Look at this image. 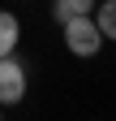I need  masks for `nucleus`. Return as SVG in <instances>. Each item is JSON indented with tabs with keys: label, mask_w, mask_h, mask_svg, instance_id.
<instances>
[{
	"label": "nucleus",
	"mask_w": 116,
	"mask_h": 121,
	"mask_svg": "<svg viewBox=\"0 0 116 121\" xmlns=\"http://www.w3.org/2000/svg\"><path fill=\"white\" fill-rule=\"evenodd\" d=\"M90 22L99 26V35H103V39H116V4H112V0H95Z\"/></svg>",
	"instance_id": "obj_4"
},
{
	"label": "nucleus",
	"mask_w": 116,
	"mask_h": 121,
	"mask_svg": "<svg viewBox=\"0 0 116 121\" xmlns=\"http://www.w3.org/2000/svg\"><path fill=\"white\" fill-rule=\"evenodd\" d=\"M60 35H65V48L73 52V56H82V60H90V56H99L103 52V35H99V26L90 22V13H82V17H69V22H60Z\"/></svg>",
	"instance_id": "obj_1"
},
{
	"label": "nucleus",
	"mask_w": 116,
	"mask_h": 121,
	"mask_svg": "<svg viewBox=\"0 0 116 121\" xmlns=\"http://www.w3.org/2000/svg\"><path fill=\"white\" fill-rule=\"evenodd\" d=\"M22 4H30V0H22Z\"/></svg>",
	"instance_id": "obj_6"
},
{
	"label": "nucleus",
	"mask_w": 116,
	"mask_h": 121,
	"mask_svg": "<svg viewBox=\"0 0 116 121\" xmlns=\"http://www.w3.org/2000/svg\"><path fill=\"white\" fill-rule=\"evenodd\" d=\"M26 99V65L17 56H0V108H13V104Z\"/></svg>",
	"instance_id": "obj_2"
},
{
	"label": "nucleus",
	"mask_w": 116,
	"mask_h": 121,
	"mask_svg": "<svg viewBox=\"0 0 116 121\" xmlns=\"http://www.w3.org/2000/svg\"><path fill=\"white\" fill-rule=\"evenodd\" d=\"M95 0H52V22H69V17H82L90 13Z\"/></svg>",
	"instance_id": "obj_5"
},
{
	"label": "nucleus",
	"mask_w": 116,
	"mask_h": 121,
	"mask_svg": "<svg viewBox=\"0 0 116 121\" xmlns=\"http://www.w3.org/2000/svg\"><path fill=\"white\" fill-rule=\"evenodd\" d=\"M0 117H4V108H0Z\"/></svg>",
	"instance_id": "obj_7"
},
{
	"label": "nucleus",
	"mask_w": 116,
	"mask_h": 121,
	"mask_svg": "<svg viewBox=\"0 0 116 121\" xmlns=\"http://www.w3.org/2000/svg\"><path fill=\"white\" fill-rule=\"evenodd\" d=\"M17 43H22V22H17V13L0 9V56L17 52Z\"/></svg>",
	"instance_id": "obj_3"
}]
</instances>
